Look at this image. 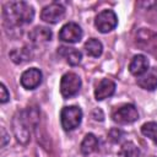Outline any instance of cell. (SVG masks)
Masks as SVG:
<instances>
[{
	"label": "cell",
	"instance_id": "277c9868",
	"mask_svg": "<svg viewBox=\"0 0 157 157\" xmlns=\"http://www.w3.org/2000/svg\"><path fill=\"white\" fill-rule=\"evenodd\" d=\"M12 131H13L16 140L20 144H22V145L28 144V141L31 139V131H29V124L27 123L23 113H18L13 117Z\"/></svg>",
	"mask_w": 157,
	"mask_h": 157
},
{
	"label": "cell",
	"instance_id": "2e32d148",
	"mask_svg": "<svg viewBox=\"0 0 157 157\" xmlns=\"http://www.w3.org/2000/svg\"><path fill=\"white\" fill-rule=\"evenodd\" d=\"M98 147V140L93 134H87L80 146V150L83 155H91L93 153Z\"/></svg>",
	"mask_w": 157,
	"mask_h": 157
},
{
	"label": "cell",
	"instance_id": "e0dca14e",
	"mask_svg": "<svg viewBox=\"0 0 157 157\" xmlns=\"http://www.w3.org/2000/svg\"><path fill=\"white\" fill-rule=\"evenodd\" d=\"M85 52L87 53V55L93 56V58H98L102 52H103V45L102 43L96 39V38H90L86 43H85Z\"/></svg>",
	"mask_w": 157,
	"mask_h": 157
},
{
	"label": "cell",
	"instance_id": "9c48e42d",
	"mask_svg": "<svg viewBox=\"0 0 157 157\" xmlns=\"http://www.w3.org/2000/svg\"><path fill=\"white\" fill-rule=\"evenodd\" d=\"M42 82V72L37 67H31L21 75V85L26 90H34Z\"/></svg>",
	"mask_w": 157,
	"mask_h": 157
},
{
	"label": "cell",
	"instance_id": "ac0fdd59",
	"mask_svg": "<svg viewBox=\"0 0 157 157\" xmlns=\"http://www.w3.org/2000/svg\"><path fill=\"white\" fill-rule=\"evenodd\" d=\"M119 156L120 157H139L140 150L134 142L126 141L121 145V147L119 150Z\"/></svg>",
	"mask_w": 157,
	"mask_h": 157
},
{
	"label": "cell",
	"instance_id": "8fae6325",
	"mask_svg": "<svg viewBox=\"0 0 157 157\" xmlns=\"http://www.w3.org/2000/svg\"><path fill=\"white\" fill-rule=\"evenodd\" d=\"M115 92V83L109 78H103L99 81L94 90V97L97 101H103L110 97Z\"/></svg>",
	"mask_w": 157,
	"mask_h": 157
},
{
	"label": "cell",
	"instance_id": "9a60e30c",
	"mask_svg": "<svg viewBox=\"0 0 157 157\" xmlns=\"http://www.w3.org/2000/svg\"><path fill=\"white\" fill-rule=\"evenodd\" d=\"M10 59L15 63V64H23L28 60H31L32 58V54H31V50L26 47L23 48H17V49H12L10 52Z\"/></svg>",
	"mask_w": 157,
	"mask_h": 157
},
{
	"label": "cell",
	"instance_id": "ba28073f",
	"mask_svg": "<svg viewBox=\"0 0 157 157\" xmlns=\"http://www.w3.org/2000/svg\"><path fill=\"white\" fill-rule=\"evenodd\" d=\"M82 29L75 22H69L64 25L59 32V38L66 43H77L82 38Z\"/></svg>",
	"mask_w": 157,
	"mask_h": 157
},
{
	"label": "cell",
	"instance_id": "6da1fadb",
	"mask_svg": "<svg viewBox=\"0 0 157 157\" xmlns=\"http://www.w3.org/2000/svg\"><path fill=\"white\" fill-rule=\"evenodd\" d=\"M2 17L6 28H17L32 22L34 10L25 1H9L2 7Z\"/></svg>",
	"mask_w": 157,
	"mask_h": 157
},
{
	"label": "cell",
	"instance_id": "8992f818",
	"mask_svg": "<svg viewBox=\"0 0 157 157\" xmlns=\"http://www.w3.org/2000/svg\"><path fill=\"white\" fill-rule=\"evenodd\" d=\"M112 118L118 124H131L139 119V112L135 105L124 104L113 112Z\"/></svg>",
	"mask_w": 157,
	"mask_h": 157
},
{
	"label": "cell",
	"instance_id": "5b68a950",
	"mask_svg": "<svg viewBox=\"0 0 157 157\" xmlns=\"http://www.w3.org/2000/svg\"><path fill=\"white\" fill-rule=\"evenodd\" d=\"M118 23V17L112 10L101 11L94 18V26L101 33H108L115 28Z\"/></svg>",
	"mask_w": 157,
	"mask_h": 157
},
{
	"label": "cell",
	"instance_id": "d6986e66",
	"mask_svg": "<svg viewBox=\"0 0 157 157\" xmlns=\"http://www.w3.org/2000/svg\"><path fill=\"white\" fill-rule=\"evenodd\" d=\"M141 132L142 135L148 137L153 144L157 145V123H153V121L145 123L141 126Z\"/></svg>",
	"mask_w": 157,
	"mask_h": 157
},
{
	"label": "cell",
	"instance_id": "44dd1931",
	"mask_svg": "<svg viewBox=\"0 0 157 157\" xmlns=\"http://www.w3.org/2000/svg\"><path fill=\"white\" fill-rule=\"evenodd\" d=\"M7 141H9V135H7V132L5 131V129L1 128V146L4 147V146L7 144Z\"/></svg>",
	"mask_w": 157,
	"mask_h": 157
},
{
	"label": "cell",
	"instance_id": "7a4b0ae2",
	"mask_svg": "<svg viewBox=\"0 0 157 157\" xmlns=\"http://www.w3.org/2000/svg\"><path fill=\"white\" fill-rule=\"evenodd\" d=\"M82 120V110L76 105L64 107L60 113L61 126L65 131H71L76 129Z\"/></svg>",
	"mask_w": 157,
	"mask_h": 157
},
{
	"label": "cell",
	"instance_id": "4fadbf2b",
	"mask_svg": "<svg viewBox=\"0 0 157 157\" xmlns=\"http://www.w3.org/2000/svg\"><path fill=\"white\" fill-rule=\"evenodd\" d=\"M31 42L36 43V44H40V43H45V42H49L52 39V32L50 29H48L47 27H42V26H38V27H34L29 34H28Z\"/></svg>",
	"mask_w": 157,
	"mask_h": 157
},
{
	"label": "cell",
	"instance_id": "5bb4252c",
	"mask_svg": "<svg viewBox=\"0 0 157 157\" xmlns=\"http://www.w3.org/2000/svg\"><path fill=\"white\" fill-rule=\"evenodd\" d=\"M59 53L66 59V63L70 64V65H72V66H76V65H78L81 63L82 54H81V52H78L75 48L60 47L59 48Z\"/></svg>",
	"mask_w": 157,
	"mask_h": 157
},
{
	"label": "cell",
	"instance_id": "3957f363",
	"mask_svg": "<svg viewBox=\"0 0 157 157\" xmlns=\"http://www.w3.org/2000/svg\"><path fill=\"white\" fill-rule=\"evenodd\" d=\"M81 78L75 72H66L60 80V93L64 98H71L76 96L81 88Z\"/></svg>",
	"mask_w": 157,
	"mask_h": 157
},
{
	"label": "cell",
	"instance_id": "7c38bea8",
	"mask_svg": "<svg viewBox=\"0 0 157 157\" xmlns=\"http://www.w3.org/2000/svg\"><path fill=\"white\" fill-rule=\"evenodd\" d=\"M147 70H148V60L145 55L137 54L131 59L130 65H129V71L131 75L139 77V76L144 75Z\"/></svg>",
	"mask_w": 157,
	"mask_h": 157
},
{
	"label": "cell",
	"instance_id": "52a82bcc",
	"mask_svg": "<svg viewBox=\"0 0 157 157\" xmlns=\"http://www.w3.org/2000/svg\"><path fill=\"white\" fill-rule=\"evenodd\" d=\"M65 15V7L59 2H52L43 7L40 12V18L48 23L59 22Z\"/></svg>",
	"mask_w": 157,
	"mask_h": 157
},
{
	"label": "cell",
	"instance_id": "30bf717a",
	"mask_svg": "<svg viewBox=\"0 0 157 157\" xmlns=\"http://www.w3.org/2000/svg\"><path fill=\"white\" fill-rule=\"evenodd\" d=\"M137 85L147 91H153L157 88V67H151L144 75L139 76Z\"/></svg>",
	"mask_w": 157,
	"mask_h": 157
},
{
	"label": "cell",
	"instance_id": "7402d4cb",
	"mask_svg": "<svg viewBox=\"0 0 157 157\" xmlns=\"http://www.w3.org/2000/svg\"><path fill=\"white\" fill-rule=\"evenodd\" d=\"M151 157H155V156H151Z\"/></svg>",
	"mask_w": 157,
	"mask_h": 157
},
{
	"label": "cell",
	"instance_id": "ffe728a7",
	"mask_svg": "<svg viewBox=\"0 0 157 157\" xmlns=\"http://www.w3.org/2000/svg\"><path fill=\"white\" fill-rule=\"evenodd\" d=\"M9 98H10V93H9L7 88H6V86L4 83H1L0 85V102L1 103H6L9 101Z\"/></svg>",
	"mask_w": 157,
	"mask_h": 157
}]
</instances>
